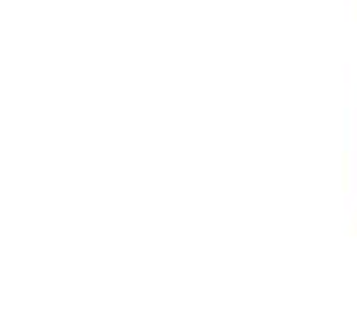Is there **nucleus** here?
Segmentation results:
<instances>
[]
</instances>
